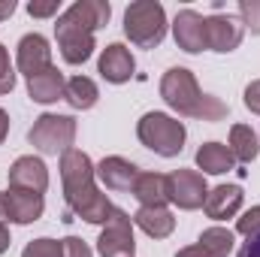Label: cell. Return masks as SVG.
<instances>
[{
    "mask_svg": "<svg viewBox=\"0 0 260 257\" xmlns=\"http://www.w3.org/2000/svg\"><path fill=\"white\" fill-rule=\"evenodd\" d=\"M21 257H64V248H61V239H34L27 242Z\"/></svg>",
    "mask_w": 260,
    "mask_h": 257,
    "instance_id": "24",
    "label": "cell"
},
{
    "mask_svg": "<svg viewBox=\"0 0 260 257\" xmlns=\"http://www.w3.org/2000/svg\"><path fill=\"white\" fill-rule=\"evenodd\" d=\"M236 257H260V233L257 236H248V242L239 248V254Z\"/></svg>",
    "mask_w": 260,
    "mask_h": 257,
    "instance_id": "31",
    "label": "cell"
},
{
    "mask_svg": "<svg viewBox=\"0 0 260 257\" xmlns=\"http://www.w3.org/2000/svg\"><path fill=\"white\" fill-rule=\"evenodd\" d=\"M6 133H9V115L0 109V145H3V139H6Z\"/></svg>",
    "mask_w": 260,
    "mask_h": 257,
    "instance_id": "33",
    "label": "cell"
},
{
    "mask_svg": "<svg viewBox=\"0 0 260 257\" xmlns=\"http://www.w3.org/2000/svg\"><path fill=\"white\" fill-rule=\"evenodd\" d=\"M15 12V0H0V21Z\"/></svg>",
    "mask_w": 260,
    "mask_h": 257,
    "instance_id": "32",
    "label": "cell"
},
{
    "mask_svg": "<svg viewBox=\"0 0 260 257\" xmlns=\"http://www.w3.org/2000/svg\"><path fill=\"white\" fill-rule=\"evenodd\" d=\"M100 257H133L136 242H133V218L121 209H112L100 239H97Z\"/></svg>",
    "mask_w": 260,
    "mask_h": 257,
    "instance_id": "7",
    "label": "cell"
},
{
    "mask_svg": "<svg viewBox=\"0 0 260 257\" xmlns=\"http://www.w3.org/2000/svg\"><path fill=\"white\" fill-rule=\"evenodd\" d=\"M97 170L91 164V157L79 148H70L61 154V182H64V197H67V215L64 221H73V215H79L88 224H106L112 215V203L106 194L97 191L94 185Z\"/></svg>",
    "mask_w": 260,
    "mask_h": 257,
    "instance_id": "1",
    "label": "cell"
},
{
    "mask_svg": "<svg viewBox=\"0 0 260 257\" xmlns=\"http://www.w3.org/2000/svg\"><path fill=\"white\" fill-rule=\"evenodd\" d=\"M239 206H242V188L239 185H218L206 194V203H203V209L212 221L233 218L239 212Z\"/></svg>",
    "mask_w": 260,
    "mask_h": 257,
    "instance_id": "16",
    "label": "cell"
},
{
    "mask_svg": "<svg viewBox=\"0 0 260 257\" xmlns=\"http://www.w3.org/2000/svg\"><path fill=\"white\" fill-rule=\"evenodd\" d=\"M236 230L248 239V236H257L260 233V206H254V209H248L239 221H236Z\"/></svg>",
    "mask_w": 260,
    "mask_h": 257,
    "instance_id": "26",
    "label": "cell"
},
{
    "mask_svg": "<svg viewBox=\"0 0 260 257\" xmlns=\"http://www.w3.org/2000/svg\"><path fill=\"white\" fill-rule=\"evenodd\" d=\"M9 188L43 194L49 188V170H46V164H43L40 157H34V154L18 157V160L9 167Z\"/></svg>",
    "mask_w": 260,
    "mask_h": 257,
    "instance_id": "10",
    "label": "cell"
},
{
    "mask_svg": "<svg viewBox=\"0 0 260 257\" xmlns=\"http://www.w3.org/2000/svg\"><path fill=\"white\" fill-rule=\"evenodd\" d=\"M230 151L239 164H251L260 151L257 133L248 127V124H233L230 127Z\"/></svg>",
    "mask_w": 260,
    "mask_h": 257,
    "instance_id": "22",
    "label": "cell"
},
{
    "mask_svg": "<svg viewBox=\"0 0 260 257\" xmlns=\"http://www.w3.org/2000/svg\"><path fill=\"white\" fill-rule=\"evenodd\" d=\"M97 97H100L97 94V85L88 76H73L64 88V100L73 109H91L97 103Z\"/></svg>",
    "mask_w": 260,
    "mask_h": 257,
    "instance_id": "23",
    "label": "cell"
},
{
    "mask_svg": "<svg viewBox=\"0 0 260 257\" xmlns=\"http://www.w3.org/2000/svg\"><path fill=\"white\" fill-rule=\"evenodd\" d=\"M167 194H170V203L191 212V209H200L206 203L209 188H206V179L197 170H176V173L167 176Z\"/></svg>",
    "mask_w": 260,
    "mask_h": 257,
    "instance_id": "8",
    "label": "cell"
},
{
    "mask_svg": "<svg viewBox=\"0 0 260 257\" xmlns=\"http://www.w3.org/2000/svg\"><path fill=\"white\" fill-rule=\"evenodd\" d=\"M133 224L145 233V236H151V239H167L173 230H176V218H173V212L167 209V206H157V209H139L136 215H133Z\"/></svg>",
    "mask_w": 260,
    "mask_h": 257,
    "instance_id": "19",
    "label": "cell"
},
{
    "mask_svg": "<svg viewBox=\"0 0 260 257\" xmlns=\"http://www.w3.org/2000/svg\"><path fill=\"white\" fill-rule=\"evenodd\" d=\"M245 106H248L251 112H257V115H260V79H257V82H251V85L245 88Z\"/></svg>",
    "mask_w": 260,
    "mask_h": 257,
    "instance_id": "30",
    "label": "cell"
},
{
    "mask_svg": "<svg viewBox=\"0 0 260 257\" xmlns=\"http://www.w3.org/2000/svg\"><path fill=\"white\" fill-rule=\"evenodd\" d=\"M12 88H15V73H12V64H9L6 46H0V94H9Z\"/></svg>",
    "mask_w": 260,
    "mask_h": 257,
    "instance_id": "27",
    "label": "cell"
},
{
    "mask_svg": "<svg viewBox=\"0 0 260 257\" xmlns=\"http://www.w3.org/2000/svg\"><path fill=\"white\" fill-rule=\"evenodd\" d=\"M64 73L58 70V67H46L43 73H37V76H30L27 79V94H30V100H37V103H55V100H64Z\"/></svg>",
    "mask_w": 260,
    "mask_h": 257,
    "instance_id": "17",
    "label": "cell"
},
{
    "mask_svg": "<svg viewBox=\"0 0 260 257\" xmlns=\"http://www.w3.org/2000/svg\"><path fill=\"white\" fill-rule=\"evenodd\" d=\"M112 6L106 0H76L64 15H58L55 37L67 64H85L94 52V30L106 27Z\"/></svg>",
    "mask_w": 260,
    "mask_h": 257,
    "instance_id": "2",
    "label": "cell"
},
{
    "mask_svg": "<svg viewBox=\"0 0 260 257\" xmlns=\"http://www.w3.org/2000/svg\"><path fill=\"white\" fill-rule=\"evenodd\" d=\"M27 139H30V145L40 148L43 154H64V151L73 148V142H76V118L46 112V115H40V118L34 121Z\"/></svg>",
    "mask_w": 260,
    "mask_h": 257,
    "instance_id": "6",
    "label": "cell"
},
{
    "mask_svg": "<svg viewBox=\"0 0 260 257\" xmlns=\"http://www.w3.org/2000/svg\"><path fill=\"white\" fill-rule=\"evenodd\" d=\"M233 251V233L227 227H209L197 239V245L182 248L176 257H227Z\"/></svg>",
    "mask_w": 260,
    "mask_h": 257,
    "instance_id": "15",
    "label": "cell"
},
{
    "mask_svg": "<svg viewBox=\"0 0 260 257\" xmlns=\"http://www.w3.org/2000/svg\"><path fill=\"white\" fill-rule=\"evenodd\" d=\"M124 34L133 46L154 49L167 37V12L157 0H136L124 12Z\"/></svg>",
    "mask_w": 260,
    "mask_h": 257,
    "instance_id": "4",
    "label": "cell"
},
{
    "mask_svg": "<svg viewBox=\"0 0 260 257\" xmlns=\"http://www.w3.org/2000/svg\"><path fill=\"white\" fill-rule=\"evenodd\" d=\"M239 15H242V24L251 27V34H260V0H242Z\"/></svg>",
    "mask_w": 260,
    "mask_h": 257,
    "instance_id": "25",
    "label": "cell"
},
{
    "mask_svg": "<svg viewBox=\"0 0 260 257\" xmlns=\"http://www.w3.org/2000/svg\"><path fill=\"white\" fill-rule=\"evenodd\" d=\"M97 179H100L109 191L133 194L136 179H139V170H136L130 160L118 157V154H112V157H103V160H100V167H97Z\"/></svg>",
    "mask_w": 260,
    "mask_h": 257,
    "instance_id": "11",
    "label": "cell"
},
{
    "mask_svg": "<svg viewBox=\"0 0 260 257\" xmlns=\"http://www.w3.org/2000/svg\"><path fill=\"white\" fill-rule=\"evenodd\" d=\"M245 37V27L236 15H209L206 18V49L233 52Z\"/></svg>",
    "mask_w": 260,
    "mask_h": 257,
    "instance_id": "9",
    "label": "cell"
},
{
    "mask_svg": "<svg viewBox=\"0 0 260 257\" xmlns=\"http://www.w3.org/2000/svg\"><path fill=\"white\" fill-rule=\"evenodd\" d=\"M61 248H64V257H94L91 254V248H88L82 239H76V236L61 239Z\"/></svg>",
    "mask_w": 260,
    "mask_h": 257,
    "instance_id": "28",
    "label": "cell"
},
{
    "mask_svg": "<svg viewBox=\"0 0 260 257\" xmlns=\"http://www.w3.org/2000/svg\"><path fill=\"white\" fill-rule=\"evenodd\" d=\"M133 197H136L145 209L167 206V200H170V194H167V176H160V173H139L136 188H133Z\"/></svg>",
    "mask_w": 260,
    "mask_h": 257,
    "instance_id": "20",
    "label": "cell"
},
{
    "mask_svg": "<svg viewBox=\"0 0 260 257\" xmlns=\"http://www.w3.org/2000/svg\"><path fill=\"white\" fill-rule=\"evenodd\" d=\"M6 209H9V221L15 224H34L46 203H43V194L37 191H18V188H9L6 191Z\"/></svg>",
    "mask_w": 260,
    "mask_h": 257,
    "instance_id": "18",
    "label": "cell"
},
{
    "mask_svg": "<svg viewBox=\"0 0 260 257\" xmlns=\"http://www.w3.org/2000/svg\"><path fill=\"white\" fill-rule=\"evenodd\" d=\"M27 12L34 18H49L58 12V0H49V3H27Z\"/></svg>",
    "mask_w": 260,
    "mask_h": 257,
    "instance_id": "29",
    "label": "cell"
},
{
    "mask_svg": "<svg viewBox=\"0 0 260 257\" xmlns=\"http://www.w3.org/2000/svg\"><path fill=\"white\" fill-rule=\"evenodd\" d=\"M136 136H139V142H142L145 148H151L154 154H160V157H176V154H182V148H185L188 130H185L182 121H176V118H170V115H164V112H145V115L139 118V124H136Z\"/></svg>",
    "mask_w": 260,
    "mask_h": 257,
    "instance_id": "5",
    "label": "cell"
},
{
    "mask_svg": "<svg viewBox=\"0 0 260 257\" xmlns=\"http://www.w3.org/2000/svg\"><path fill=\"white\" fill-rule=\"evenodd\" d=\"M173 34H176V43H179V49H185V52H203L206 49V18L194 12V9H182L179 15H176V21H173Z\"/></svg>",
    "mask_w": 260,
    "mask_h": 257,
    "instance_id": "12",
    "label": "cell"
},
{
    "mask_svg": "<svg viewBox=\"0 0 260 257\" xmlns=\"http://www.w3.org/2000/svg\"><path fill=\"white\" fill-rule=\"evenodd\" d=\"M233 164H236V157H233L230 145L206 142V145H200V151H197V167H200L203 173H209V176H221V173L233 170Z\"/></svg>",
    "mask_w": 260,
    "mask_h": 257,
    "instance_id": "21",
    "label": "cell"
},
{
    "mask_svg": "<svg viewBox=\"0 0 260 257\" xmlns=\"http://www.w3.org/2000/svg\"><path fill=\"white\" fill-rule=\"evenodd\" d=\"M9 221V209H6V194L0 191V224Z\"/></svg>",
    "mask_w": 260,
    "mask_h": 257,
    "instance_id": "35",
    "label": "cell"
},
{
    "mask_svg": "<svg viewBox=\"0 0 260 257\" xmlns=\"http://www.w3.org/2000/svg\"><path fill=\"white\" fill-rule=\"evenodd\" d=\"M46 67H52V49H49V40L40 37V34H27L21 37L18 43V70L30 79L37 73H43Z\"/></svg>",
    "mask_w": 260,
    "mask_h": 257,
    "instance_id": "13",
    "label": "cell"
},
{
    "mask_svg": "<svg viewBox=\"0 0 260 257\" xmlns=\"http://www.w3.org/2000/svg\"><path fill=\"white\" fill-rule=\"evenodd\" d=\"M133 70H136V61H133V55H130L127 46L112 43V46L103 49V55H100V76H103L106 82L124 85V82H130Z\"/></svg>",
    "mask_w": 260,
    "mask_h": 257,
    "instance_id": "14",
    "label": "cell"
},
{
    "mask_svg": "<svg viewBox=\"0 0 260 257\" xmlns=\"http://www.w3.org/2000/svg\"><path fill=\"white\" fill-rule=\"evenodd\" d=\"M160 97L167 100L170 109H176L179 115H188V118H200V121H221V118H227V103H221L212 94H203L194 73L185 70V67H173V70L164 73Z\"/></svg>",
    "mask_w": 260,
    "mask_h": 257,
    "instance_id": "3",
    "label": "cell"
},
{
    "mask_svg": "<svg viewBox=\"0 0 260 257\" xmlns=\"http://www.w3.org/2000/svg\"><path fill=\"white\" fill-rule=\"evenodd\" d=\"M6 248H9V230H6V227L0 224V254H3Z\"/></svg>",
    "mask_w": 260,
    "mask_h": 257,
    "instance_id": "34",
    "label": "cell"
}]
</instances>
